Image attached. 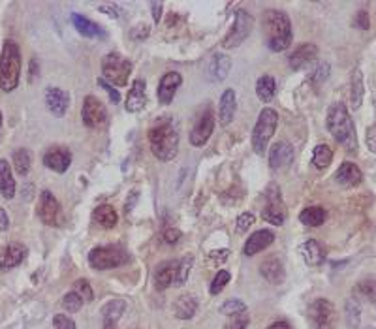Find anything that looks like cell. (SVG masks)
Listing matches in <instances>:
<instances>
[{
  "mask_svg": "<svg viewBox=\"0 0 376 329\" xmlns=\"http://www.w3.org/2000/svg\"><path fill=\"white\" fill-rule=\"evenodd\" d=\"M149 143L153 155L162 162H170L179 153V128L173 118H158L149 130Z\"/></svg>",
  "mask_w": 376,
  "mask_h": 329,
  "instance_id": "obj_1",
  "label": "cell"
},
{
  "mask_svg": "<svg viewBox=\"0 0 376 329\" xmlns=\"http://www.w3.org/2000/svg\"><path fill=\"white\" fill-rule=\"evenodd\" d=\"M263 34H265V44L271 51L280 53L286 51L292 44L294 32H292V23L286 11L283 10H268L263 14Z\"/></svg>",
  "mask_w": 376,
  "mask_h": 329,
  "instance_id": "obj_2",
  "label": "cell"
},
{
  "mask_svg": "<svg viewBox=\"0 0 376 329\" xmlns=\"http://www.w3.org/2000/svg\"><path fill=\"white\" fill-rule=\"evenodd\" d=\"M327 130L348 153H357L356 126L342 102H335L327 111Z\"/></svg>",
  "mask_w": 376,
  "mask_h": 329,
  "instance_id": "obj_3",
  "label": "cell"
},
{
  "mask_svg": "<svg viewBox=\"0 0 376 329\" xmlns=\"http://www.w3.org/2000/svg\"><path fill=\"white\" fill-rule=\"evenodd\" d=\"M21 79V51L14 40L4 41L0 51V88L11 93L19 85Z\"/></svg>",
  "mask_w": 376,
  "mask_h": 329,
  "instance_id": "obj_4",
  "label": "cell"
},
{
  "mask_svg": "<svg viewBox=\"0 0 376 329\" xmlns=\"http://www.w3.org/2000/svg\"><path fill=\"white\" fill-rule=\"evenodd\" d=\"M102 74L103 81H108L109 85L126 87L130 74H132V62L119 53H109L102 61Z\"/></svg>",
  "mask_w": 376,
  "mask_h": 329,
  "instance_id": "obj_5",
  "label": "cell"
},
{
  "mask_svg": "<svg viewBox=\"0 0 376 329\" xmlns=\"http://www.w3.org/2000/svg\"><path fill=\"white\" fill-rule=\"evenodd\" d=\"M278 124V115L275 109L265 108L258 117V123L253 130V147L256 155H263L268 151L269 139L273 138Z\"/></svg>",
  "mask_w": 376,
  "mask_h": 329,
  "instance_id": "obj_6",
  "label": "cell"
},
{
  "mask_svg": "<svg viewBox=\"0 0 376 329\" xmlns=\"http://www.w3.org/2000/svg\"><path fill=\"white\" fill-rule=\"evenodd\" d=\"M128 260H130L128 252L124 250V248L117 247V245L96 247L91 250V254H88V263H91V268L100 269V271L121 268L124 263H128Z\"/></svg>",
  "mask_w": 376,
  "mask_h": 329,
  "instance_id": "obj_7",
  "label": "cell"
},
{
  "mask_svg": "<svg viewBox=\"0 0 376 329\" xmlns=\"http://www.w3.org/2000/svg\"><path fill=\"white\" fill-rule=\"evenodd\" d=\"M263 198H265V207L262 209L263 221L271 222L273 226H283L288 213H286V207H284L283 196H280L278 185L271 183V185L265 188V192H263Z\"/></svg>",
  "mask_w": 376,
  "mask_h": 329,
  "instance_id": "obj_8",
  "label": "cell"
},
{
  "mask_svg": "<svg viewBox=\"0 0 376 329\" xmlns=\"http://www.w3.org/2000/svg\"><path fill=\"white\" fill-rule=\"evenodd\" d=\"M253 26L254 17L247 10H238L235 11V21H233L232 31L228 32V36L224 38L222 46L226 49H233V47L241 46L243 41L247 40L248 34L253 32Z\"/></svg>",
  "mask_w": 376,
  "mask_h": 329,
  "instance_id": "obj_9",
  "label": "cell"
},
{
  "mask_svg": "<svg viewBox=\"0 0 376 329\" xmlns=\"http://www.w3.org/2000/svg\"><path fill=\"white\" fill-rule=\"evenodd\" d=\"M38 216L46 226H62L64 215L59 200L49 191H44L40 194V203H38Z\"/></svg>",
  "mask_w": 376,
  "mask_h": 329,
  "instance_id": "obj_10",
  "label": "cell"
},
{
  "mask_svg": "<svg viewBox=\"0 0 376 329\" xmlns=\"http://www.w3.org/2000/svg\"><path fill=\"white\" fill-rule=\"evenodd\" d=\"M309 318L316 329H335L337 325V309L327 299H316L315 303L309 307Z\"/></svg>",
  "mask_w": 376,
  "mask_h": 329,
  "instance_id": "obj_11",
  "label": "cell"
},
{
  "mask_svg": "<svg viewBox=\"0 0 376 329\" xmlns=\"http://www.w3.org/2000/svg\"><path fill=\"white\" fill-rule=\"evenodd\" d=\"M81 117H83V124L87 128L98 130L102 128L106 121H108V109L100 102L96 96H87L85 102H83V109H81Z\"/></svg>",
  "mask_w": 376,
  "mask_h": 329,
  "instance_id": "obj_12",
  "label": "cell"
},
{
  "mask_svg": "<svg viewBox=\"0 0 376 329\" xmlns=\"http://www.w3.org/2000/svg\"><path fill=\"white\" fill-rule=\"evenodd\" d=\"M213 130H215V113H213V109H207L205 113H201L198 117L196 124L192 128L190 143L194 147H203L211 138Z\"/></svg>",
  "mask_w": 376,
  "mask_h": 329,
  "instance_id": "obj_13",
  "label": "cell"
},
{
  "mask_svg": "<svg viewBox=\"0 0 376 329\" xmlns=\"http://www.w3.org/2000/svg\"><path fill=\"white\" fill-rule=\"evenodd\" d=\"M294 160V147L288 143V141H277L271 149V155H269V166L271 170L280 171L286 170Z\"/></svg>",
  "mask_w": 376,
  "mask_h": 329,
  "instance_id": "obj_14",
  "label": "cell"
},
{
  "mask_svg": "<svg viewBox=\"0 0 376 329\" xmlns=\"http://www.w3.org/2000/svg\"><path fill=\"white\" fill-rule=\"evenodd\" d=\"M46 106L55 117H64L70 106V94L59 87H49L46 91Z\"/></svg>",
  "mask_w": 376,
  "mask_h": 329,
  "instance_id": "obj_15",
  "label": "cell"
},
{
  "mask_svg": "<svg viewBox=\"0 0 376 329\" xmlns=\"http://www.w3.org/2000/svg\"><path fill=\"white\" fill-rule=\"evenodd\" d=\"M44 164L49 170L57 171V173H64L70 168V164H72V155L64 147H51L44 155Z\"/></svg>",
  "mask_w": 376,
  "mask_h": 329,
  "instance_id": "obj_16",
  "label": "cell"
},
{
  "mask_svg": "<svg viewBox=\"0 0 376 329\" xmlns=\"http://www.w3.org/2000/svg\"><path fill=\"white\" fill-rule=\"evenodd\" d=\"M177 268H179V260H166V262L160 263L155 271V288L160 292L170 288L171 284L176 283Z\"/></svg>",
  "mask_w": 376,
  "mask_h": 329,
  "instance_id": "obj_17",
  "label": "cell"
},
{
  "mask_svg": "<svg viewBox=\"0 0 376 329\" xmlns=\"http://www.w3.org/2000/svg\"><path fill=\"white\" fill-rule=\"evenodd\" d=\"M145 106H147V91H145V81L143 79H136V81L132 83V87H130L124 108H126L128 113H138V111H141Z\"/></svg>",
  "mask_w": 376,
  "mask_h": 329,
  "instance_id": "obj_18",
  "label": "cell"
},
{
  "mask_svg": "<svg viewBox=\"0 0 376 329\" xmlns=\"http://www.w3.org/2000/svg\"><path fill=\"white\" fill-rule=\"evenodd\" d=\"M181 83H183V78H181L179 72H168L164 78L160 79L158 85V102L162 103H170L173 100V96L179 91Z\"/></svg>",
  "mask_w": 376,
  "mask_h": 329,
  "instance_id": "obj_19",
  "label": "cell"
},
{
  "mask_svg": "<svg viewBox=\"0 0 376 329\" xmlns=\"http://www.w3.org/2000/svg\"><path fill=\"white\" fill-rule=\"evenodd\" d=\"M26 258V248L21 243H11L4 248L2 256H0V269L2 271H10V269L17 268L23 260Z\"/></svg>",
  "mask_w": 376,
  "mask_h": 329,
  "instance_id": "obj_20",
  "label": "cell"
},
{
  "mask_svg": "<svg viewBox=\"0 0 376 329\" xmlns=\"http://www.w3.org/2000/svg\"><path fill=\"white\" fill-rule=\"evenodd\" d=\"M273 241H275L273 232H269V230H258V232H254L253 236L248 237L243 250H245L247 256H254L258 252H262L263 248H268Z\"/></svg>",
  "mask_w": 376,
  "mask_h": 329,
  "instance_id": "obj_21",
  "label": "cell"
},
{
  "mask_svg": "<svg viewBox=\"0 0 376 329\" xmlns=\"http://www.w3.org/2000/svg\"><path fill=\"white\" fill-rule=\"evenodd\" d=\"M299 252L303 256L305 263L310 265V268H320L322 263L325 262V252L324 248L320 247V243L315 241V239H309L305 241L301 247H299Z\"/></svg>",
  "mask_w": 376,
  "mask_h": 329,
  "instance_id": "obj_22",
  "label": "cell"
},
{
  "mask_svg": "<svg viewBox=\"0 0 376 329\" xmlns=\"http://www.w3.org/2000/svg\"><path fill=\"white\" fill-rule=\"evenodd\" d=\"M318 57V47L315 44H303L299 46L292 55H290V66L294 70H301L303 66H307L309 62H313Z\"/></svg>",
  "mask_w": 376,
  "mask_h": 329,
  "instance_id": "obj_23",
  "label": "cell"
},
{
  "mask_svg": "<svg viewBox=\"0 0 376 329\" xmlns=\"http://www.w3.org/2000/svg\"><path fill=\"white\" fill-rule=\"evenodd\" d=\"M262 277L271 284H283L286 278V271L283 268V262L278 258H268L265 262L260 265Z\"/></svg>",
  "mask_w": 376,
  "mask_h": 329,
  "instance_id": "obj_24",
  "label": "cell"
},
{
  "mask_svg": "<svg viewBox=\"0 0 376 329\" xmlns=\"http://www.w3.org/2000/svg\"><path fill=\"white\" fill-rule=\"evenodd\" d=\"M235 109H238V103H235V93L232 88L224 91L220 96V108H218V121H220L222 126H228L232 123L233 117H235Z\"/></svg>",
  "mask_w": 376,
  "mask_h": 329,
  "instance_id": "obj_25",
  "label": "cell"
},
{
  "mask_svg": "<svg viewBox=\"0 0 376 329\" xmlns=\"http://www.w3.org/2000/svg\"><path fill=\"white\" fill-rule=\"evenodd\" d=\"M335 179L342 186H357L363 181V173L354 162H345L335 173Z\"/></svg>",
  "mask_w": 376,
  "mask_h": 329,
  "instance_id": "obj_26",
  "label": "cell"
},
{
  "mask_svg": "<svg viewBox=\"0 0 376 329\" xmlns=\"http://www.w3.org/2000/svg\"><path fill=\"white\" fill-rule=\"evenodd\" d=\"M230 68H232V59L228 57V55H220V53H218V55L213 57L211 64L207 68V76H209V79H211L213 83H218L222 81V79H226Z\"/></svg>",
  "mask_w": 376,
  "mask_h": 329,
  "instance_id": "obj_27",
  "label": "cell"
},
{
  "mask_svg": "<svg viewBox=\"0 0 376 329\" xmlns=\"http://www.w3.org/2000/svg\"><path fill=\"white\" fill-rule=\"evenodd\" d=\"M70 19H72L73 26H76V31H78L81 36H85V38L106 36V32L102 31V26L96 25L94 21L87 19V17L79 16V14H72V16H70Z\"/></svg>",
  "mask_w": 376,
  "mask_h": 329,
  "instance_id": "obj_28",
  "label": "cell"
},
{
  "mask_svg": "<svg viewBox=\"0 0 376 329\" xmlns=\"http://www.w3.org/2000/svg\"><path fill=\"white\" fill-rule=\"evenodd\" d=\"M198 310V299L192 293H185L173 305V314L179 320H190Z\"/></svg>",
  "mask_w": 376,
  "mask_h": 329,
  "instance_id": "obj_29",
  "label": "cell"
},
{
  "mask_svg": "<svg viewBox=\"0 0 376 329\" xmlns=\"http://www.w3.org/2000/svg\"><path fill=\"white\" fill-rule=\"evenodd\" d=\"M0 194L6 200H11L16 196V179L11 177L10 164L4 158H0Z\"/></svg>",
  "mask_w": 376,
  "mask_h": 329,
  "instance_id": "obj_30",
  "label": "cell"
},
{
  "mask_svg": "<svg viewBox=\"0 0 376 329\" xmlns=\"http://www.w3.org/2000/svg\"><path fill=\"white\" fill-rule=\"evenodd\" d=\"M93 221L96 222L98 226L106 228V230H111V228L117 226L119 216H117V211H115L113 207L108 206V203H103V206H98L94 209Z\"/></svg>",
  "mask_w": 376,
  "mask_h": 329,
  "instance_id": "obj_31",
  "label": "cell"
},
{
  "mask_svg": "<svg viewBox=\"0 0 376 329\" xmlns=\"http://www.w3.org/2000/svg\"><path fill=\"white\" fill-rule=\"evenodd\" d=\"M299 221L303 222L305 226H310V228L322 226L325 222V209L320 206L307 207V209H303L301 215H299Z\"/></svg>",
  "mask_w": 376,
  "mask_h": 329,
  "instance_id": "obj_32",
  "label": "cell"
},
{
  "mask_svg": "<svg viewBox=\"0 0 376 329\" xmlns=\"http://www.w3.org/2000/svg\"><path fill=\"white\" fill-rule=\"evenodd\" d=\"M277 93V83L271 76H262L256 83V94L262 102H271Z\"/></svg>",
  "mask_w": 376,
  "mask_h": 329,
  "instance_id": "obj_33",
  "label": "cell"
},
{
  "mask_svg": "<svg viewBox=\"0 0 376 329\" xmlns=\"http://www.w3.org/2000/svg\"><path fill=\"white\" fill-rule=\"evenodd\" d=\"M363 93H365V87H363V74L361 70H354L352 74V83H350V98H352V106L354 109H357L363 102Z\"/></svg>",
  "mask_w": 376,
  "mask_h": 329,
  "instance_id": "obj_34",
  "label": "cell"
},
{
  "mask_svg": "<svg viewBox=\"0 0 376 329\" xmlns=\"http://www.w3.org/2000/svg\"><path fill=\"white\" fill-rule=\"evenodd\" d=\"M354 295H357L360 299H365L369 303L376 305V280L375 278H365L360 280L354 288Z\"/></svg>",
  "mask_w": 376,
  "mask_h": 329,
  "instance_id": "obj_35",
  "label": "cell"
},
{
  "mask_svg": "<svg viewBox=\"0 0 376 329\" xmlns=\"http://www.w3.org/2000/svg\"><path fill=\"white\" fill-rule=\"evenodd\" d=\"M331 160H333V151H331L330 145H316L315 153H313V164H315V168L325 170V168L331 164Z\"/></svg>",
  "mask_w": 376,
  "mask_h": 329,
  "instance_id": "obj_36",
  "label": "cell"
},
{
  "mask_svg": "<svg viewBox=\"0 0 376 329\" xmlns=\"http://www.w3.org/2000/svg\"><path fill=\"white\" fill-rule=\"evenodd\" d=\"M124 310H126V303L123 299H111L102 307V316L103 320H115L117 322L123 316Z\"/></svg>",
  "mask_w": 376,
  "mask_h": 329,
  "instance_id": "obj_37",
  "label": "cell"
},
{
  "mask_svg": "<svg viewBox=\"0 0 376 329\" xmlns=\"http://www.w3.org/2000/svg\"><path fill=\"white\" fill-rule=\"evenodd\" d=\"M11 162H14V168H16L17 173L26 175L29 170H31V153L26 149H17L16 153H14Z\"/></svg>",
  "mask_w": 376,
  "mask_h": 329,
  "instance_id": "obj_38",
  "label": "cell"
},
{
  "mask_svg": "<svg viewBox=\"0 0 376 329\" xmlns=\"http://www.w3.org/2000/svg\"><path fill=\"white\" fill-rule=\"evenodd\" d=\"M192 263H194V260H192V258H185V260H181L179 268H177L176 283H173L176 286H183V284L186 283V278H188V275H190Z\"/></svg>",
  "mask_w": 376,
  "mask_h": 329,
  "instance_id": "obj_39",
  "label": "cell"
},
{
  "mask_svg": "<svg viewBox=\"0 0 376 329\" xmlns=\"http://www.w3.org/2000/svg\"><path fill=\"white\" fill-rule=\"evenodd\" d=\"M62 307H64L68 313H78L83 307V298L76 292H68L66 295L62 298Z\"/></svg>",
  "mask_w": 376,
  "mask_h": 329,
  "instance_id": "obj_40",
  "label": "cell"
},
{
  "mask_svg": "<svg viewBox=\"0 0 376 329\" xmlns=\"http://www.w3.org/2000/svg\"><path fill=\"white\" fill-rule=\"evenodd\" d=\"M346 322H348L350 329H357V325H360V307H357L356 301L346 303Z\"/></svg>",
  "mask_w": 376,
  "mask_h": 329,
  "instance_id": "obj_41",
  "label": "cell"
},
{
  "mask_svg": "<svg viewBox=\"0 0 376 329\" xmlns=\"http://www.w3.org/2000/svg\"><path fill=\"white\" fill-rule=\"evenodd\" d=\"M248 322H250V316H248L247 310H245V313L233 314V316H230V320H228L226 329H247Z\"/></svg>",
  "mask_w": 376,
  "mask_h": 329,
  "instance_id": "obj_42",
  "label": "cell"
},
{
  "mask_svg": "<svg viewBox=\"0 0 376 329\" xmlns=\"http://www.w3.org/2000/svg\"><path fill=\"white\" fill-rule=\"evenodd\" d=\"M245 310H247V305L243 303V301H239V299H230V301H226V303L222 305L220 313L226 314V316H233V314L245 313Z\"/></svg>",
  "mask_w": 376,
  "mask_h": 329,
  "instance_id": "obj_43",
  "label": "cell"
},
{
  "mask_svg": "<svg viewBox=\"0 0 376 329\" xmlns=\"http://www.w3.org/2000/svg\"><path fill=\"white\" fill-rule=\"evenodd\" d=\"M73 292L78 293V295H81L85 301H93L94 299L93 288H91V284H88L85 278H79V280L73 283Z\"/></svg>",
  "mask_w": 376,
  "mask_h": 329,
  "instance_id": "obj_44",
  "label": "cell"
},
{
  "mask_svg": "<svg viewBox=\"0 0 376 329\" xmlns=\"http://www.w3.org/2000/svg\"><path fill=\"white\" fill-rule=\"evenodd\" d=\"M228 283H230V273H228V271H218L217 277L213 278V283H211V293H213V295H218V293H220L222 290L226 288Z\"/></svg>",
  "mask_w": 376,
  "mask_h": 329,
  "instance_id": "obj_45",
  "label": "cell"
},
{
  "mask_svg": "<svg viewBox=\"0 0 376 329\" xmlns=\"http://www.w3.org/2000/svg\"><path fill=\"white\" fill-rule=\"evenodd\" d=\"M53 329H76V322L68 318L66 314H57L53 318Z\"/></svg>",
  "mask_w": 376,
  "mask_h": 329,
  "instance_id": "obj_46",
  "label": "cell"
},
{
  "mask_svg": "<svg viewBox=\"0 0 376 329\" xmlns=\"http://www.w3.org/2000/svg\"><path fill=\"white\" fill-rule=\"evenodd\" d=\"M162 237H164V241L168 243V245H176V243L181 239V232L173 226H164V230H162Z\"/></svg>",
  "mask_w": 376,
  "mask_h": 329,
  "instance_id": "obj_47",
  "label": "cell"
},
{
  "mask_svg": "<svg viewBox=\"0 0 376 329\" xmlns=\"http://www.w3.org/2000/svg\"><path fill=\"white\" fill-rule=\"evenodd\" d=\"M228 256H230V250H228V248L213 250L211 254H209V263H211V265H220V263L226 262Z\"/></svg>",
  "mask_w": 376,
  "mask_h": 329,
  "instance_id": "obj_48",
  "label": "cell"
},
{
  "mask_svg": "<svg viewBox=\"0 0 376 329\" xmlns=\"http://www.w3.org/2000/svg\"><path fill=\"white\" fill-rule=\"evenodd\" d=\"M98 85L103 88V91H106V93L109 94V100H111V102H113V103H119L121 102L119 91H117V88H113V85H109L108 81H103V78H98Z\"/></svg>",
  "mask_w": 376,
  "mask_h": 329,
  "instance_id": "obj_49",
  "label": "cell"
},
{
  "mask_svg": "<svg viewBox=\"0 0 376 329\" xmlns=\"http://www.w3.org/2000/svg\"><path fill=\"white\" fill-rule=\"evenodd\" d=\"M253 224H254L253 213H243V215L238 216V232H247Z\"/></svg>",
  "mask_w": 376,
  "mask_h": 329,
  "instance_id": "obj_50",
  "label": "cell"
},
{
  "mask_svg": "<svg viewBox=\"0 0 376 329\" xmlns=\"http://www.w3.org/2000/svg\"><path fill=\"white\" fill-rule=\"evenodd\" d=\"M354 23H356L357 29H361V31H367V29L371 26V19H369V11H367V10L357 11V16H356V19H354Z\"/></svg>",
  "mask_w": 376,
  "mask_h": 329,
  "instance_id": "obj_51",
  "label": "cell"
},
{
  "mask_svg": "<svg viewBox=\"0 0 376 329\" xmlns=\"http://www.w3.org/2000/svg\"><path fill=\"white\" fill-rule=\"evenodd\" d=\"M330 78V64L327 62H324V64H320L318 68H316L315 76H313V79H315L316 83H322L325 81V79Z\"/></svg>",
  "mask_w": 376,
  "mask_h": 329,
  "instance_id": "obj_52",
  "label": "cell"
},
{
  "mask_svg": "<svg viewBox=\"0 0 376 329\" xmlns=\"http://www.w3.org/2000/svg\"><path fill=\"white\" fill-rule=\"evenodd\" d=\"M10 228V216L0 207V232H6Z\"/></svg>",
  "mask_w": 376,
  "mask_h": 329,
  "instance_id": "obj_53",
  "label": "cell"
},
{
  "mask_svg": "<svg viewBox=\"0 0 376 329\" xmlns=\"http://www.w3.org/2000/svg\"><path fill=\"white\" fill-rule=\"evenodd\" d=\"M100 10H102L103 14H108L109 17H119V8H117V6L100 4Z\"/></svg>",
  "mask_w": 376,
  "mask_h": 329,
  "instance_id": "obj_54",
  "label": "cell"
},
{
  "mask_svg": "<svg viewBox=\"0 0 376 329\" xmlns=\"http://www.w3.org/2000/svg\"><path fill=\"white\" fill-rule=\"evenodd\" d=\"M162 2H151V8H153V19L155 23H158L160 17H162Z\"/></svg>",
  "mask_w": 376,
  "mask_h": 329,
  "instance_id": "obj_55",
  "label": "cell"
},
{
  "mask_svg": "<svg viewBox=\"0 0 376 329\" xmlns=\"http://www.w3.org/2000/svg\"><path fill=\"white\" fill-rule=\"evenodd\" d=\"M268 329H294V328H292L286 320H278V322H273V324L269 325Z\"/></svg>",
  "mask_w": 376,
  "mask_h": 329,
  "instance_id": "obj_56",
  "label": "cell"
},
{
  "mask_svg": "<svg viewBox=\"0 0 376 329\" xmlns=\"http://www.w3.org/2000/svg\"><path fill=\"white\" fill-rule=\"evenodd\" d=\"M36 76H38V61L36 59H32L31 61V78H29V81H34V79H36Z\"/></svg>",
  "mask_w": 376,
  "mask_h": 329,
  "instance_id": "obj_57",
  "label": "cell"
},
{
  "mask_svg": "<svg viewBox=\"0 0 376 329\" xmlns=\"http://www.w3.org/2000/svg\"><path fill=\"white\" fill-rule=\"evenodd\" d=\"M103 329H117V322L115 320H103Z\"/></svg>",
  "mask_w": 376,
  "mask_h": 329,
  "instance_id": "obj_58",
  "label": "cell"
},
{
  "mask_svg": "<svg viewBox=\"0 0 376 329\" xmlns=\"http://www.w3.org/2000/svg\"><path fill=\"white\" fill-rule=\"evenodd\" d=\"M0 128H2V111H0Z\"/></svg>",
  "mask_w": 376,
  "mask_h": 329,
  "instance_id": "obj_59",
  "label": "cell"
}]
</instances>
